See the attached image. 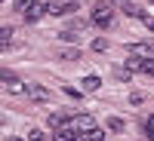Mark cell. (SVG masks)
<instances>
[{"mask_svg": "<svg viewBox=\"0 0 154 141\" xmlns=\"http://www.w3.org/2000/svg\"><path fill=\"white\" fill-rule=\"evenodd\" d=\"M139 71H145L154 77V58H139Z\"/></svg>", "mask_w": 154, "mask_h": 141, "instance_id": "9a60e30c", "label": "cell"}, {"mask_svg": "<svg viewBox=\"0 0 154 141\" xmlns=\"http://www.w3.org/2000/svg\"><path fill=\"white\" fill-rule=\"evenodd\" d=\"M25 95H31V101H53L56 95L49 92V89H43V86H28V92Z\"/></svg>", "mask_w": 154, "mask_h": 141, "instance_id": "8992f818", "label": "cell"}, {"mask_svg": "<svg viewBox=\"0 0 154 141\" xmlns=\"http://www.w3.org/2000/svg\"><path fill=\"white\" fill-rule=\"evenodd\" d=\"M0 80H3V83H9V80H16V74H12V71H6V68H3V71H0Z\"/></svg>", "mask_w": 154, "mask_h": 141, "instance_id": "44dd1931", "label": "cell"}, {"mask_svg": "<svg viewBox=\"0 0 154 141\" xmlns=\"http://www.w3.org/2000/svg\"><path fill=\"white\" fill-rule=\"evenodd\" d=\"M53 138H56V141H77V135H74V132L68 129V126H62V129H56V132H53Z\"/></svg>", "mask_w": 154, "mask_h": 141, "instance_id": "30bf717a", "label": "cell"}, {"mask_svg": "<svg viewBox=\"0 0 154 141\" xmlns=\"http://www.w3.org/2000/svg\"><path fill=\"white\" fill-rule=\"evenodd\" d=\"M22 16H25V22H37V19H43V16H46V3H43V0H34V3L22 12Z\"/></svg>", "mask_w": 154, "mask_h": 141, "instance_id": "277c9868", "label": "cell"}, {"mask_svg": "<svg viewBox=\"0 0 154 141\" xmlns=\"http://www.w3.org/2000/svg\"><path fill=\"white\" fill-rule=\"evenodd\" d=\"M9 141H25V138H9Z\"/></svg>", "mask_w": 154, "mask_h": 141, "instance_id": "603a6c76", "label": "cell"}, {"mask_svg": "<svg viewBox=\"0 0 154 141\" xmlns=\"http://www.w3.org/2000/svg\"><path fill=\"white\" fill-rule=\"evenodd\" d=\"M0 3H3V0H0Z\"/></svg>", "mask_w": 154, "mask_h": 141, "instance_id": "d4e9b609", "label": "cell"}, {"mask_svg": "<svg viewBox=\"0 0 154 141\" xmlns=\"http://www.w3.org/2000/svg\"><path fill=\"white\" fill-rule=\"evenodd\" d=\"M123 129H126V123H123L120 117H111V120H108V132H123Z\"/></svg>", "mask_w": 154, "mask_h": 141, "instance_id": "4fadbf2b", "label": "cell"}, {"mask_svg": "<svg viewBox=\"0 0 154 141\" xmlns=\"http://www.w3.org/2000/svg\"><path fill=\"white\" fill-rule=\"evenodd\" d=\"M59 55L65 58V61H77V58H80V49H71V46H68V49H62Z\"/></svg>", "mask_w": 154, "mask_h": 141, "instance_id": "5bb4252c", "label": "cell"}, {"mask_svg": "<svg viewBox=\"0 0 154 141\" xmlns=\"http://www.w3.org/2000/svg\"><path fill=\"white\" fill-rule=\"evenodd\" d=\"M65 126H68L74 135H83L89 129H96V120L89 117V113H74V117H65Z\"/></svg>", "mask_w": 154, "mask_h": 141, "instance_id": "7a4b0ae2", "label": "cell"}, {"mask_svg": "<svg viewBox=\"0 0 154 141\" xmlns=\"http://www.w3.org/2000/svg\"><path fill=\"white\" fill-rule=\"evenodd\" d=\"M80 86L86 89V92H99V89H102V77H99V74H86Z\"/></svg>", "mask_w": 154, "mask_h": 141, "instance_id": "52a82bcc", "label": "cell"}, {"mask_svg": "<svg viewBox=\"0 0 154 141\" xmlns=\"http://www.w3.org/2000/svg\"><path fill=\"white\" fill-rule=\"evenodd\" d=\"M31 3H34V0H16V6H12V9H16V12H25Z\"/></svg>", "mask_w": 154, "mask_h": 141, "instance_id": "d6986e66", "label": "cell"}, {"mask_svg": "<svg viewBox=\"0 0 154 141\" xmlns=\"http://www.w3.org/2000/svg\"><path fill=\"white\" fill-rule=\"evenodd\" d=\"M6 89H9L12 95H25V92H28V83H22L19 77H16V80H9V83H6Z\"/></svg>", "mask_w": 154, "mask_h": 141, "instance_id": "9c48e42d", "label": "cell"}, {"mask_svg": "<svg viewBox=\"0 0 154 141\" xmlns=\"http://www.w3.org/2000/svg\"><path fill=\"white\" fill-rule=\"evenodd\" d=\"M46 126H49V129H62V126H65V117H62V113H49V120H46Z\"/></svg>", "mask_w": 154, "mask_h": 141, "instance_id": "8fae6325", "label": "cell"}, {"mask_svg": "<svg viewBox=\"0 0 154 141\" xmlns=\"http://www.w3.org/2000/svg\"><path fill=\"white\" fill-rule=\"evenodd\" d=\"M9 40H12V28H0V52L9 46Z\"/></svg>", "mask_w": 154, "mask_h": 141, "instance_id": "7c38bea8", "label": "cell"}, {"mask_svg": "<svg viewBox=\"0 0 154 141\" xmlns=\"http://www.w3.org/2000/svg\"><path fill=\"white\" fill-rule=\"evenodd\" d=\"M130 55H136V58H154V43H133Z\"/></svg>", "mask_w": 154, "mask_h": 141, "instance_id": "5b68a950", "label": "cell"}, {"mask_svg": "<svg viewBox=\"0 0 154 141\" xmlns=\"http://www.w3.org/2000/svg\"><path fill=\"white\" fill-rule=\"evenodd\" d=\"M89 19H93V25H96V28H102V31L111 28V25H114V9L108 6V0L93 3V16H89Z\"/></svg>", "mask_w": 154, "mask_h": 141, "instance_id": "6da1fadb", "label": "cell"}, {"mask_svg": "<svg viewBox=\"0 0 154 141\" xmlns=\"http://www.w3.org/2000/svg\"><path fill=\"white\" fill-rule=\"evenodd\" d=\"M25 141H46V135H43L40 129H31V132H28V138H25Z\"/></svg>", "mask_w": 154, "mask_h": 141, "instance_id": "2e32d148", "label": "cell"}, {"mask_svg": "<svg viewBox=\"0 0 154 141\" xmlns=\"http://www.w3.org/2000/svg\"><path fill=\"white\" fill-rule=\"evenodd\" d=\"M145 132H148V141H154V117L145 120Z\"/></svg>", "mask_w": 154, "mask_h": 141, "instance_id": "ac0fdd59", "label": "cell"}, {"mask_svg": "<svg viewBox=\"0 0 154 141\" xmlns=\"http://www.w3.org/2000/svg\"><path fill=\"white\" fill-rule=\"evenodd\" d=\"M93 49H96V52H105V49H108V40H102V37L93 40Z\"/></svg>", "mask_w": 154, "mask_h": 141, "instance_id": "ffe728a7", "label": "cell"}, {"mask_svg": "<svg viewBox=\"0 0 154 141\" xmlns=\"http://www.w3.org/2000/svg\"><path fill=\"white\" fill-rule=\"evenodd\" d=\"M145 25H148V28L154 31V19H151V16H145Z\"/></svg>", "mask_w": 154, "mask_h": 141, "instance_id": "7402d4cb", "label": "cell"}, {"mask_svg": "<svg viewBox=\"0 0 154 141\" xmlns=\"http://www.w3.org/2000/svg\"><path fill=\"white\" fill-rule=\"evenodd\" d=\"M59 37H62V40H65V43H74V40H80V37H77V34H71V31H65V28L59 31Z\"/></svg>", "mask_w": 154, "mask_h": 141, "instance_id": "e0dca14e", "label": "cell"}, {"mask_svg": "<svg viewBox=\"0 0 154 141\" xmlns=\"http://www.w3.org/2000/svg\"><path fill=\"white\" fill-rule=\"evenodd\" d=\"M151 6H154V0H151Z\"/></svg>", "mask_w": 154, "mask_h": 141, "instance_id": "cb8c5ba5", "label": "cell"}, {"mask_svg": "<svg viewBox=\"0 0 154 141\" xmlns=\"http://www.w3.org/2000/svg\"><path fill=\"white\" fill-rule=\"evenodd\" d=\"M77 141H105V129H89V132H83V135H77Z\"/></svg>", "mask_w": 154, "mask_h": 141, "instance_id": "ba28073f", "label": "cell"}, {"mask_svg": "<svg viewBox=\"0 0 154 141\" xmlns=\"http://www.w3.org/2000/svg\"><path fill=\"white\" fill-rule=\"evenodd\" d=\"M108 6H111V9H120L123 16H133V19H145L142 6H136L133 0H108Z\"/></svg>", "mask_w": 154, "mask_h": 141, "instance_id": "3957f363", "label": "cell"}]
</instances>
